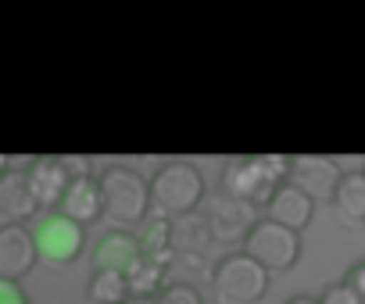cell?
I'll return each mask as SVG.
<instances>
[{"label":"cell","instance_id":"6da1fadb","mask_svg":"<svg viewBox=\"0 0 365 304\" xmlns=\"http://www.w3.org/2000/svg\"><path fill=\"white\" fill-rule=\"evenodd\" d=\"M290 183V158L283 154H255V158H233L222 169V194L237 201H251L255 208H269L276 190Z\"/></svg>","mask_w":365,"mask_h":304},{"label":"cell","instance_id":"7a4b0ae2","mask_svg":"<svg viewBox=\"0 0 365 304\" xmlns=\"http://www.w3.org/2000/svg\"><path fill=\"white\" fill-rule=\"evenodd\" d=\"M205 201V176L190 162H172L154 172L150 179V215L161 219H182L194 215Z\"/></svg>","mask_w":365,"mask_h":304},{"label":"cell","instance_id":"3957f363","mask_svg":"<svg viewBox=\"0 0 365 304\" xmlns=\"http://www.w3.org/2000/svg\"><path fill=\"white\" fill-rule=\"evenodd\" d=\"M104 215L122 226H140L150 215V183L129 165H108L101 176Z\"/></svg>","mask_w":365,"mask_h":304},{"label":"cell","instance_id":"277c9868","mask_svg":"<svg viewBox=\"0 0 365 304\" xmlns=\"http://www.w3.org/2000/svg\"><path fill=\"white\" fill-rule=\"evenodd\" d=\"M269 276L272 272L265 265L237 251V254H226L212 268V290L222 304H258L269 293Z\"/></svg>","mask_w":365,"mask_h":304},{"label":"cell","instance_id":"5b68a950","mask_svg":"<svg viewBox=\"0 0 365 304\" xmlns=\"http://www.w3.org/2000/svg\"><path fill=\"white\" fill-rule=\"evenodd\" d=\"M240 247L269 272H287L301 258V233L290 226H279L272 219H258V226L247 233V240Z\"/></svg>","mask_w":365,"mask_h":304},{"label":"cell","instance_id":"8992f818","mask_svg":"<svg viewBox=\"0 0 365 304\" xmlns=\"http://www.w3.org/2000/svg\"><path fill=\"white\" fill-rule=\"evenodd\" d=\"M340 179H344V169L336 165V158H322V154H294L290 158V183L297 190H304L312 201L333 204Z\"/></svg>","mask_w":365,"mask_h":304},{"label":"cell","instance_id":"52a82bcc","mask_svg":"<svg viewBox=\"0 0 365 304\" xmlns=\"http://www.w3.org/2000/svg\"><path fill=\"white\" fill-rule=\"evenodd\" d=\"M83 240H86V229L65 215H54L40 226L36 233V243H40V261L51 265V268H65L72 265L79 254H83Z\"/></svg>","mask_w":365,"mask_h":304},{"label":"cell","instance_id":"ba28073f","mask_svg":"<svg viewBox=\"0 0 365 304\" xmlns=\"http://www.w3.org/2000/svg\"><path fill=\"white\" fill-rule=\"evenodd\" d=\"M36 261H40L36 233H29L26 226H0V279L19 283L33 272Z\"/></svg>","mask_w":365,"mask_h":304},{"label":"cell","instance_id":"9c48e42d","mask_svg":"<svg viewBox=\"0 0 365 304\" xmlns=\"http://www.w3.org/2000/svg\"><path fill=\"white\" fill-rule=\"evenodd\" d=\"M40 208L43 204L29 183V172H0V219H4V226H22V219H33Z\"/></svg>","mask_w":365,"mask_h":304},{"label":"cell","instance_id":"30bf717a","mask_svg":"<svg viewBox=\"0 0 365 304\" xmlns=\"http://www.w3.org/2000/svg\"><path fill=\"white\" fill-rule=\"evenodd\" d=\"M208 226H212V236L215 240H247V233L258 226V208L251 201H237L230 194H222L208 215Z\"/></svg>","mask_w":365,"mask_h":304},{"label":"cell","instance_id":"8fae6325","mask_svg":"<svg viewBox=\"0 0 365 304\" xmlns=\"http://www.w3.org/2000/svg\"><path fill=\"white\" fill-rule=\"evenodd\" d=\"M58 215L79 222L83 229L93 226V222H101V219H104L101 179H93V176H79V179H72L68 190H65V197H61V204H58Z\"/></svg>","mask_w":365,"mask_h":304},{"label":"cell","instance_id":"7c38bea8","mask_svg":"<svg viewBox=\"0 0 365 304\" xmlns=\"http://www.w3.org/2000/svg\"><path fill=\"white\" fill-rule=\"evenodd\" d=\"M143 258L136 233L115 229L108 236H101V243L93 247V272H129L136 261Z\"/></svg>","mask_w":365,"mask_h":304},{"label":"cell","instance_id":"4fadbf2b","mask_svg":"<svg viewBox=\"0 0 365 304\" xmlns=\"http://www.w3.org/2000/svg\"><path fill=\"white\" fill-rule=\"evenodd\" d=\"M312 215H315V201L304 190H297L294 183H283L276 190V197L269 201V208H265V219H272L279 226H290L297 233L312 222Z\"/></svg>","mask_w":365,"mask_h":304},{"label":"cell","instance_id":"5bb4252c","mask_svg":"<svg viewBox=\"0 0 365 304\" xmlns=\"http://www.w3.org/2000/svg\"><path fill=\"white\" fill-rule=\"evenodd\" d=\"M29 183H33V190H36L43 208H58L65 190H68V183H72V172H68L65 158H51L47 154V158H36V165L29 169Z\"/></svg>","mask_w":365,"mask_h":304},{"label":"cell","instance_id":"9a60e30c","mask_svg":"<svg viewBox=\"0 0 365 304\" xmlns=\"http://www.w3.org/2000/svg\"><path fill=\"white\" fill-rule=\"evenodd\" d=\"M125 279H129L133 300H158V297L165 293V286H168V265L143 254V258L125 272Z\"/></svg>","mask_w":365,"mask_h":304},{"label":"cell","instance_id":"2e32d148","mask_svg":"<svg viewBox=\"0 0 365 304\" xmlns=\"http://www.w3.org/2000/svg\"><path fill=\"white\" fill-rule=\"evenodd\" d=\"M336 222L344 226H361L365 222V172H347L340 179V190L333 197Z\"/></svg>","mask_w":365,"mask_h":304},{"label":"cell","instance_id":"e0dca14e","mask_svg":"<svg viewBox=\"0 0 365 304\" xmlns=\"http://www.w3.org/2000/svg\"><path fill=\"white\" fill-rule=\"evenodd\" d=\"M136 240H140V251L147 258H158L172 268V258H175V247H172V219H161V215H147L136 229Z\"/></svg>","mask_w":365,"mask_h":304},{"label":"cell","instance_id":"ac0fdd59","mask_svg":"<svg viewBox=\"0 0 365 304\" xmlns=\"http://www.w3.org/2000/svg\"><path fill=\"white\" fill-rule=\"evenodd\" d=\"M208 240H215L208 219H201V215L172 219V247H175L179 254H201Z\"/></svg>","mask_w":365,"mask_h":304},{"label":"cell","instance_id":"d6986e66","mask_svg":"<svg viewBox=\"0 0 365 304\" xmlns=\"http://www.w3.org/2000/svg\"><path fill=\"white\" fill-rule=\"evenodd\" d=\"M86 297L90 304H129L133 290H129L125 272H93L86 283Z\"/></svg>","mask_w":365,"mask_h":304},{"label":"cell","instance_id":"ffe728a7","mask_svg":"<svg viewBox=\"0 0 365 304\" xmlns=\"http://www.w3.org/2000/svg\"><path fill=\"white\" fill-rule=\"evenodd\" d=\"M158 304H205L201 290L190 286V283H168L165 293L158 297Z\"/></svg>","mask_w":365,"mask_h":304},{"label":"cell","instance_id":"44dd1931","mask_svg":"<svg viewBox=\"0 0 365 304\" xmlns=\"http://www.w3.org/2000/svg\"><path fill=\"white\" fill-rule=\"evenodd\" d=\"M319 300H322V304H365V300H361V297L344 283V279H340V283H329V286L322 290V297H319Z\"/></svg>","mask_w":365,"mask_h":304},{"label":"cell","instance_id":"7402d4cb","mask_svg":"<svg viewBox=\"0 0 365 304\" xmlns=\"http://www.w3.org/2000/svg\"><path fill=\"white\" fill-rule=\"evenodd\" d=\"M344 283L365 300V261H358V265H351L347 268V276H344Z\"/></svg>","mask_w":365,"mask_h":304},{"label":"cell","instance_id":"603a6c76","mask_svg":"<svg viewBox=\"0 0 365 304\" xmlns=\"http://www.w3.org/2000/svg\"><path fill=\"white\" fill-rule=\"evenodd\" d=\"M0 304H29L19 283H4L0 279Z\"/></svg>","mask_w":365,"mask_h":304},{"label":"cell","instance_id":"cb8c5ba5","mask_svg":"<svg viewBox=\"0 0 365 304\" xmlns=\"http://www.w3.org/2000/svg\"><path fill=\"white\" fill-rule=\"evenodd\" d=\"M283 304H322L319 297H308V293H297V297H290V300H283Z\"/></svg>","mask_w":365,"mask_h":304}]
</instances>
